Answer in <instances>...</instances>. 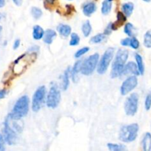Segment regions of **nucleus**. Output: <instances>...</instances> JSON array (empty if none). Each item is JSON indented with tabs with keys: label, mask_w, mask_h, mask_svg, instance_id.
Here are the masks:
<instances>
[{
	"label": "nucleus",
	"mask_w": 151,
	"mask_h": 151,
	"mask_svg": "<svg viewBox=\"0 0 151 151\" xmlns=\"http://www.w3.org/2000/svg\"><path fill=\"white\" fill-rule=\"evenodd\" d=\"M22 131V127L16 122L10 123V119L8 116L6 118L4 123V138L6 142L10 145H15L18 139V134Z\"/></svg>",
	"instance_id": "f257e3e1"
},
{
	"label": "nucleus",
	"mask_w": 151,
	"mask_h": 151,
	"mask_svg": "<svg viewBox=\"0 0 151 151\" xmlns=\"http://www.w3.org/2000/svg\"><path fill=\"white\" fill-rule=\"evenodd\" d=\"M128 58V50H124V49H119V51L116 53L113 64H112V69L111 72V76L112 78H117V77L122 75Z\"/></svg>",
	"instance_id": "f03ea898"
},
{
	"label": "nucleus",
	"mask_w": 151,
	"mask_h": 151,
	"mask_svg": "<svg viewBox=\"0 0 151 151\" xmlns=\"http://www.w3.org/2000/svg\"><path fill=\"white\" fill-rule=\"evenodd\" d=\"M29 100L27 96L24 95L21 97L13 106V111L9 114V116L16 120H19L24 117L29 111Z\"/></svg>",
	"instance_id": "7ed1b4c3"
},
{
	"label": "nucleus",
	"mask_w": 151,
	"mask_h": 151,
	"mask_svg": "<svg viewBox=\"0 0 151 151\" xmlns=\"http://www.w3.org/2000/svg\"><path fill=\"white\" fill-rule=\"evenodd\" d=\"M139 129L138 124L134 123L122 127L119 131V139L124 142H131L137 139Z\"/></svg>",
	"instance_id": "20e7f679"
},
{
	"label": "nucleus",
	"mask_w": 151,
	"mask_h": 151,
	"mask_svg": "<svg viewBox=\"0 0 151 151\" xmlns=\"http://www.w3.org/2000/svg\"><path fill=\"white\" fill-rule=\"evenodd\" d=\"M99 60V55L97 53L89 56L86 59L81 65V72L84 75H90L97 67Z\"/></svg>",
	"instance_id": "39448f33"
},
{
	"label": "nucleus",
	"mask_w": 151,
	"mask_h": 151,
	"mask_svg": "<svg viewBox=\"0 0 151 151\" xmlns=\"http://www.w3.org/2000/svg\"><path fill=\"white\" fill-rule=\"evenodd\" d=\"M114 49L109 48L103 54L101 60H100V63L97 66V72L100 75H103L107 71L111 62L114 57Z\"/></svg>",
	"instance_id": "423d86ee"
},
{
	"label": "nucleus",
	"mask_w": 151,
	"mask_h": 151,
	"mask_svg": "<svg viewBox=\"0 0 151 151\" xmlns=\"http://www.w3.org/2000/svg\"><path fill=\"white\" fill-rule=\"evenodd\" d=\"M46 91H47L46 87L44 86H41L38 87L34 93L32 102V109L33 111H38L41 108L46 95Z\"/></svg>",
	"instance_id": "0eeeda50"
},
{
	"label": "nucleus",
	"mask_w": 151,
	"mask_h": 151,
	"mask_svg": "<svg viewBox=\"0 0 151 151\" xmlns=\"http://www.w3.org/2000/svg\"><path fill=\"white\" fill-rule=\"evenodd\" d=\"M139 96L137 93H133L127 98L125 103V111L128 116H134L138 110Z\"/></svg>",
	"instance_id": "6e6552de"
},
{
	"label": "nucleus",
	"mask_w": 151,
	"mask_h": 151,
	"mask_svg": "<svg viewBox=\"0 0 151 151\" xmlns=\"http://www.w3.org/2000/svg\"><path fill=\"white\" fill-rule=\"evenodd\" d=\"M60 101V92L56 86H52L50 88L47 94V105L49 108L55 109Z\"/></svg>",
	"instance_id": "1a4fd4ad"
},
{
	"label": "nucleus",
	"mask_w": 151,
	"mask_h": 151,
	"mask_svg": "<svg viewBox=\"0 0 151 151\" xmlns=\"http://www.w3.org/2000/svg\"><path fill=\"white\" fill-rule=\"evenodd\" d=\"M137 84H138V80L135 75L127 78L121 86L120 91L122 95H126L131 91H133L137 87Z\"/></svg>",
	"instance_id": "9d476101"
},
{
	"label": "nucleus",
	"mask_w": 151,
	"mask_h": 151,
	"mask_svg": "<svg viewBox=\"0 0 151 151\" xmlns=\"http://www.w3.org/2000/svg\"><path fill=\"white\" fill-rule=\"evenodd\" d=\"M128 74H133L134 75H140V72L139 71L137 64H136L134 62L131 61L127 63L126 65H125V67H124L122 75H126Z\"/></svg>",
	"instance_id": "9b49d317"
},
{
	"label": "nucleus",
	"mask_w": 151,
	"mask_h": 151,
	"mask_svg": "<svg viewBox=\"0 0 151 151\" xmlns=\"http://www.w3.org/2000/svg\"><path fill=\"white\" fill-rule=\"evenodd\" d=\"M126 20L127 18L125 13H122V12H118L117 15H116V21L111 24L112 30H116L119 27H121L125 24Z\"/></svg>",
	"instance_id": "f8f14e48"
},
{
	"label": "nucleus",
	"mask_w": 151,
	"mask_h": 151,
	"mask_svg": "<svg viewBox=\"0 0 151 151\" xmlns=\"http://www.w3.org/2000/svg\"><path fill=\"white\" fill-rule=\"evenodd\" d=\"M96 9H97L96 4L92 1L85 3L83 6V14L86 16H91L96 11Z\"/></svg>",
	"instance_id": "ddd939ff"
},
{
	"label": "nucleus",
	"mask_w": 151,
	"mask_h": 151,
	"mask_svg": "<svg viewBox=\"0 0 151 151\" xmlns=\"http://www.w3.org/2000/svg\"><path fill=\"white\" fill-rule=\"evenodd\" d=\"M142 148L145 151L151 150V134L150 133H146L142 141Z\"/></svg>",
	"instance_id": "4468645a"
},
{
	"label": "nucleus",
	"mask_w": 151,
	"mask_h": 151,
	"mask_svg": "<svg viewBox=\"0 0 151 151\" xmlns=\"http://www.w3.org/2000/svg\"><path fill=\"white\" fill-rule=\"evenodd\" d=\"M56 37V32L55 31L52 30V29H47L46 32H44V41L47 44H50L52 43L54 38Z\"/></svg>",
	"instance_id": "2eb2a0df"
},
{
	"label": "nucleus",
	"mask_w": 151,
	"mask_h": 151,
	"mask_svg": "<svg viewBox=\"0 0 151 151\" xmlns=\"http://www.w3.org/2000/svg\"><path fill=\"white\" fill-rule=\"evenodd\" d=\"M44 31L41 26L35 25L33 27V31H32V37L35 40H40L44 37Z\"/></svg>",
	"instance_id": "dca6fc26"
},
{
	"label": "nucleus",
	"mask_w": 151,
	"mask_h": 151,
	"mask_svg": "<svg viewBox=\"0 0 151 151\" xmlns=\"http://www.w3.org/2000/svg\"><path fill=\"white\" fill-rule=\"evenodd\" d=\"M58 31L61 35L64 37L69 36L72 32V28L67 24H60L57 27Z\"/></svg>",
	"instance_id": "f3484780"
},
{
	"label": "nucleus",
	"mask_w": 151,
	"mask_h": 151,
	"mask_svg": "<svg viewBox=\"0 0 151 151\" xmlns=\"http://www.w3.org/2000/svg\"><path fill=\"white\" fill-rule=\"evenodd\" d=\"M112 1L111 0H104L102 4L101 11L103 15H108L111 10Z\"/></svg>",
	"instance_id": "a211bd4d"
},
{
	"label": "nucleus",
	"mask_w": 151,
	"mask_h": 151,
	"mask_svg": "<svg viewBox=\"0 0 151 151\" xmlns=\"http://www.w3.org/2000/svg\"><path fill=\"white\" fill-rule=\"evenodd\" d=\"M134 9V5L132 2L125 3L122 5V10L126 16H130L133 13Z\"/></svg>",
	"instance_id": "6ab92c4d"
},
{
	"label": "nucleus",
	"mask_w": 151,
	"mask_h": 151,
	"mask_svg": "<svg viewBox=\"0 0 151 151\" xmlns=\"http://www.w3.org/2000/svg\"><path fill=\"white\" fill-rule=\"evenodd\" d=\"M81 60H78L75 63V64L74 65V67L72 70V80L75 82V81L77 80V76H78V72H81V65H82V63H81Z\"/></svg>",
	"instance_id": "aec40b11"
},
{
	"label": "nucleus",
	"mask_w": 151,
	"mask_h": 151,
	"mask_svg": "<svg viewBox=\"0 0 151 151\" xmlns=\"http://www.w3.org/2000/svg\"><path fill=\"white\" fill-rule=\"evenodd\" d=\"M135 59L137 60V64L138 66L139 71L140 72V75H143L145 72V66L144 63H143V59L140 55L136 54L135 55Z\"/></svg>",
	"instance_id": "412c9836"
},
{
	"label": "nucleus",
	"mask_w": 151,
	"mask_h": 151,
	"mask_svg": "<svg viewBox=\"0 0 151 151\" xmlns=\"http://www.w3.org/2000/svg\"><path fill=\"white\" fill-rule=\"evenodd\" d=\"M69 68H68L66 71H65L64 74H63V83H62V88L63 90H66L69 86Z\"/></svg>",
	"instance_id": "4be33fe9"
},
{
	"label": "nucleus",
	"mask_w": 151,
	"mask_h": 151,
	"mask_svg": "<svg viewBox=\"0 0 151 151\" xmlns=\"http://www.w3.org/2000/svg\"><path fill=\"white\" fill-rule=\"evenodd\" d=\"M81 29H82V32L85 37H88L90 35L91 32V25L89 21H86L85 23H83Z\"/></svg>",
	"instance_id": "5701e85b"
},
{
	"label": "nucleus",
	"mask_w": 151,
	"mask_h": 151,
	"mask_svg": "<svg viewBox=\"0 0 151 151\" xmlns=\"http://www.w3.org/2000/svg\"><path fill=\"white\" fill-rule=\"evenodd\" d=\"M108 147L111 151H122L126 150L125 146L122 145L113 144V143H109L108 144Z\"/></svg>",
	"instance_id": "b1692460"
},
{
	"label": "nucleus",
	"mask_w": 151,
	"mask_h": 151,
	"mask_svg": "<svg viewBox=\"0 0 151 151\" xmlns=\"http://www.w3.org/2000/svg\"><path fill=\"white\" fill-rule=\"evenodd\" d=\"M105 38H106V35L104 33L97 34V35H94V37L91 38V42L93 44H99V43H101L102 41H104Z\"/></svg>",
	"instance_id": "393cba45"
},
{
	"label": "nucleus",
	"mask_w": 151,
	"mask_h": 151,
	"mask_svg": "<svg viewBox=\"0 0 151 151\" xmlns=\"http://www.w3.org/2000/svg\"><path fill=\"white\" fill-rule=\"evenodd\" d=\"M31 13H32V16H33L34 19H38L41 17L42 16V10L40 8L37 7H32L31 8Z\"/></svg>",
	"instance_id": "a878e982"
},
{
	"label": "nucleus",
	"mask_w": 151,
	"mask_h": 151,
	"mask_svg": "<svg viewBox=\"0 0 151 151\" xmlns=\"http://www.w3.org/2000/svg\"><path fill=\"white\" fill-rule=\"evenodd\" d=\"M144 45L147 48H151V30L147 31L145 34Z\"/></svg>",
	"instance_id": "bb28decb"
},
{
	"label": "nucleus",
	"mask_w": 151,
	"mask_h": 151,
	"mask_svg": "<svg viewBox=\"0 0 151 151\" xmlns=\"http://www.w3.org/2000/svg\"><path fill=\"white\" fill-rule=\"evenodd\" d=\"M134 25L132 24L131 23H127L126 24H125V28H124V32H125V33L127 35H128L129 37H131L134 35Z\"/></svg>",
	"instance_id": "cd10ccee"
},
{
	"label": "nucleus",
	"mask_w": 151,
	"mask_h": 151,
	"mask_svg": "<svg viewBox=\"0 0 151 151\" xmlns=\"http://www.w3.org/2000/svg\"><path fill=\"white\" fill-rule=\"evenodd\" d=\"M80 42V37L79 35L77 33H72L71 34V39L69 41V45L72 46H76L79 44Z\"/></svg>",
	"instance_id": "c85d7f7f"
},
{
	"label": "nucleus",
	"mask_w": 151,
	"mask_h": 151,
	"mask_svg": "<svg viewBox=\"0 0 151 151\" xmlns=\"http://www.w3.org/2000/svg\"><path fill=\"white\" fill-rule=\"evenodd\" d=\"M88 50H89V47H83V48L82 49H80V50H78V51L76 52V53L75 54V58H80L81 57V56H83V55H85L86 53H87L88 52Z\"/></svg>",
	"instance_id": "c756f323"
},
{
	"label": "nucleus",
	"mask_w": 151,
	"mask_h": 151,
	"mask_svg": "<svg viewBox=\"0 0 151 151\" xmlns=\"http://www.w3.org/2000/svg\"><path fill=\"white\" fill-rule=\"evenodd\" d=\"M130 47H132L134 50H137L139 47V41L136 38H132L130 40Z\"/></svg>",
	"instance_id": "7c9ffc66"
},
{
	"label": "nucleus",
	"mask_w": 151,
	"mask_h": 151,
	"mask_svg": "<svg viewBox=\"0 0 151 151\" xmlns=\"http://www.w3.org/2000/svg\"><path fill=\"white\" fill-rule=\"evenodd\" d=\"M145 108L147 111H149L151 109V94L147 95L145 102Z\"/></svg>",
	"instance_id": "2f4dec72"
},
{
	"label": "nucleus",
	"mask_w": 151,
	"mask_h": 151,
	"mask_svg": "<svg viewBox=\"0 0 151 151\" xmlns=\"http://www.w3.org/2000/svg\"><path fill=\"white\" fill-rule=\"evenodd\" d=\"M75 12V7L72 5H66V15H72Z\"/></svg>",
	"instance_id": "473e14b6"
},
{
	"label": "nucleus",
	"mask_w": 151,
	"mask_h": 151,
	"mask_svg": "<svg viewBox=\"0 0 151 151\" xmlns=\"http://www.w3.org/2000/svg\"><path fill=\"white\" fill-rule=\"evenodd\" d=\"M4 142H5V140H4V136H3L2 134H0V151L4 150Z\"/></svg>",
	"instance_id": "72a5a7b5"
},
{
	"label": "nucleus",
	"mask_w": 151,
	"mask_h": 151,
	"mask_svg": "<svg viewBox=\"0 0 151 151\" xmlns=\"http://www.w3.org/2000/svg\"><path fill=\"white\" fill-rule=\"evenodd\" d=\"M111 30H112V28H111V23L109 24V25L107 26V27L105 29L104 31V34L106 35H110L111 33Z\"/></svg>",
	"instance_id": "f704fd0d"
},
{
	"label": "nucleus",
	"mask_w": 151,
	"mask_h": 151,
	"mask_svg": "<svg viewBox=\"0 0 151 151\" xmlns=\"http://www.w3.org/2000/svg\"><path fill=\"white\" fill-rule=\"evenodd\" d=\"M130 40H131V38H125V39H122V41H121V44H122V46H125V47H126V46H129Z\"/></svg>",
	"instance_id": "c9c22d12"
},
{
	"label": "nucleus",
	"mask_w": 151,
	"mask_h": 151,
	"mask_svg": "<svg viewBox=\"0 0 151 151\" xmlns=\"http://www.w3.org/2000/svg\"><path fill=\"white\" fill-rule=\"evenodd\" d=\"M38 50H39V47H38V46H32V47H31L28 50V51L29 52H32V53H35L36 52H38Z\"/></svg>",
	"instance_id": "e433bc0d"
},
{
	"label": "nucleus",
	"mask_w": 151,
	"mask_h": 151,
	"mask_svg": "<svg viewBox=\"0 0 151 151\" xmlns=\"http://www.w3.org/2000/svg\"><path fill=\"white\" fill-rule=\"evenodd\" d=\"M19 46H20V40L19 39H16V41H15L14 44H13V50H17L18 48L19 47Z\"/></svg>",
	"instance_id": "4c0bfd02"
},
{
	"label": "nucleus",
	"mask_w": 151,
	"mask_h": 151,
	"mask_svg": "<svg viewBox=\"0 0 151 151\" xmlns=\"http://www.w3.org/2000/svg\"><path fill=\"white\" fill-rule=\"evenodd\" d=\"M6 94H7V91H6L5 89L0 90V100H1V99L4 98Z\"/></svg>",
	"instance_id": "58836bf2"
},
{
	"label": "nucleus",
	"mask_w": 151,
	"mask_h": 151,
	"mask_svg": "<svg viewBox=\"0 0 151 151\" xmlns=\"http://www.w3.org/2000/svg\"><path fill=\"white\" fill-rule=\"evenodd\" d=\"M45 1V4L47 5H53L55 3L56 0H44Z\"/></svg>",
	"instance_id": "ea45409f"
},
{
	"label": "nucleus",
	"mask_w": 151,
	"mask_h": 151,
	"mask_svg": "<svg viewBox=\"0 0 151 151\" xmlns=\"http://www.w3.org/2000/svg\"><path fill=\"white\" fill-rule=\"evenodd\" d=\"M13 1L14 2V4H16V5L21 6L22 2H23V0H13Z\"/></svg>",
	"instance_id": "a19ab883"
},
{
	"label": "nucleus",
	"mask_w": 151,
	"mask_h": 151,
	"mask_svg": "<svg viewBox=\"0 0 151 151\" xmlns=\"http://www.w3.org/2000/svg\"><path fill=\"white\" fill-rule=\"evenodd\" d=\"M5 5V0H0V8Z\"/></svg>",
	"instance_id": "79ce46f5"
},
{
	"label": "nucleus",
	"mask_w": 151,
	"mask_h": 151,
	"mask_svg": "<svg viewBox=\"0 0 151 151\" xmlns=\"http://www.w3.org/2000/svg\"><path fill=\"white\" fill-rule=\"evenodd\" d=\"M3 17H4V16H3V14H2V13H0V21H1V19H3Z\"/></svg>",
	"instance_id": "37998d69"
},
{
	"label": "nucleus",
	"mask_w": 151,
	"mask_h": 151,
	"mask_svg": "<svg viewBox=\"0 0 151 151\" xmlns=\"http://www.w3.org/2000/svg\"><path fill=\"white\" fill-rule=\"evenodd\" d=\"M1 30H2V27H1V26H0V33H1Z\"/></svg>",
	"instance_id": "c03bdc74"
},
{
	"label": "nucleus",
	"mask_w": 151,
	"mask_h": 151,
	"mask_svg": "<svg viewBox=\"0 0 151 151\" xmlns=\"http://www.w3.org/2000/svg\"><path fill=\"white\" fill-rule=\"evenodd\" d=\"M144 1H146V2H149V1H150V0H143Z\"/></svg>",
	"instance_id": "a18cd8bd"
},
{
	"label": "nucleus",
	"mask_w": 151,
	"mask_h": 151,
	"mask_svg": "<svg viewBox=\"0 0 151 151\" xmlns=\"http://www.w3.org/2000/svg\"><path fill=\"white\" fill-rule=\"evenodd\" d=\"M69 1H72V0H69Z\"/></svg>",
	"instance_id": "49530a36"
},
{
	"label": "nucleus",
	"mask_w": 151,
	"mask_h": 151,
	"mask_svg": "<svg viewBox=\"0 0 151 151\" xmlns=\"http://www.w3.org/2000/svg\"><path fill=\"white\" fill-rule=\"evenodd\" d=\"M111 1H112V0H111Z\"/></svg>",
	"instance_id": "de8ad7c7"
}]
</instances>
